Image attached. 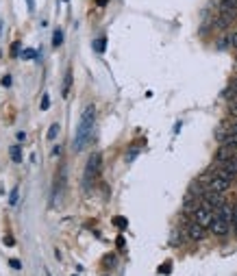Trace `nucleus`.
I'll use <instances>...</instances> for the list:
<instances>
[{"label":"nucleus","instance_id":"4","mask_svg":"<svg viewBox=\"0 0 237 276\" xmlns=\"http://www.w3.org/2000/svg\"><path fill=\"white\" fill-rule=\"evenodd\" d=\"M213 213L216 211H213L211 207H207L205 202H200V205L194 209V213H191V220H196L198 224H202L205 229H209V226H211V220H213Z\"/></svg>","mask_w":237,"mask_h":276},{"label":"nucleus","instance_id":"9","mask_svg":"<svg viewBox=\"0 0 237 276\" xmlns=\"http://www.w3.org/2000/svg\"><path fill=\"white\" fill-rule=\"evenodd\" d=\"M218 174H220V176H227V179H231V181L235 179V176H237V154H235L233 159H231V161H227V163L220 165V168H218Z\"/></svg>","mask_w":237,"mask_h":276},{"label":"nucleus","instance_id":"6","mask_svg":"<svg viewBox=\"0 0 237 276\" xmlns=\"http://www.w3.org/2000/svg\"><path fill=\"white\" fill-rule=\"evenodd\" d=\"M100 168H102V157L100 154H92L90 161H87V168H85V179L87 181H94L98 174H100Z\"/></svg>","mask_w":237,"mask_h":276},{"label":"nucleus","instance_id":"5","mask_svg":"<svg viewBox=\"0 0 237 276\" xmlns=\"http://www.w3.org/2000/svg\"><path fill=\"white\" fill-rule=\"evenodd\" d=\"M200 202H205L207 207H211L213 211H216V209H220L227 200H224V194H218V191H211L205 187V191H202V196H200Z\"/></svg>","mask_w":237,"mask_h":276},{"label":"nucleus","instance_id":"8","mask_svg":"<svg viewBox=\"0 0 237 276\" xmlns=\"http://www.w3.org/2000/svg\"><path fill=\"white\" fill-rule=\"evenodd\" d=\"M235 154H237V148L229 146V143H220V148H218V152H216V161H218V165H222V163L231 161Z\"/></svg>","mask_w":237,"mask_h":276},{"label":"nucleus","instance_id":"23","mask_svg":"<svg viewBox=\"0 0 237 276\" xmlns=\"http://www.w3.org/2000/svg\"><path fill=\"white\" fill-rule=\"evenodd\" d=\"M233 233L237 235V205L233 207Z\"/></svg>","mask_w":237,"mask_h":276},{"label":"nucleus","instance_id":"21","mask_svg":"<svg viewBox=\"0 0 237 276\" xmlns=\"http://www.w3.org/2000/svg\"><path fill=\"white\" fill-rule=\"evenodd\" d=\"M9 266L13 268V270H22V261H20V259H11Z\"/></svg>","mask_w":237,"mask_h":276},{"label":"nucleus","instance_id":"18","mask_svg":"<svg viewBox=\"0 0 237 276\" xmlns=\"http://www.w3.org/2000/svg\"><path fill=\"white\" fill-rule=\"evenodd\" d=\"M222 9H237V0H222Z\"/></svg>","mask_w":237,"mask_h":276},{"label":"nucleus","instance_id":"11","mask_svg":"<svg viewBox=\"0 0 237 276\" xmlns=\"http://www.w3.org/2000/svg\"><path fill=\"white\" fill-rule=\"evenodd\" d=\"M94 50H96L98 54H102L104 50H107V37H98V40H94Z\"/></svg>","mask_w":237,"mask_h":276},{"label":"nucleus","instance_id":"10","mask_svg":"<svg viewBox=\"0 0 237 276\" xmlns=\"http://www.w3.org/2000/svg\"><path fill=\"white\" fill-rule=\"evenodd\" d=\"M70 87H72V68L65 72V79H63V90H61V96L68 98L70 96Z\"/></svg>","mask_w":237,"mask_h":276},{"label":"nucleus","instance_id":"19","mask_svg":"<svg viewBox=\"0 0 237 276\" xmlns=\"http://www.w3.org/2000/svg\"><path fill=\"white\" fill-rule=\"evenodd\" d=\"M18 187H15L13 191H11V196H9V202H11V207H15V202H18Z\"/></svg>","mask_w":237,"mask_h":276},{"label":"nucleus","instance_id":"28","mask_svg":"<svg viewBox=\"0 0 237 276\" xmlns=\"http://www.w3.org/2000/svg\"><path fill=\"white\" fill-rule=\"evenodd\" d=\"M26 9H29V11L35 9V0H26Z\"/></svg>","mask_w":237,"mask_h":276},{"label":"nucleus","instance_id":"1","mask_svg":"<svg viewBox=\"0 0 237 276\" xmlns=\"http://www.w3.org/2000/svg\"><path fill=\"white\" fill-rule=\"evenodd\" d=\"M94 122H96V107L94 104H87L81 113V120H79V126H76V133H74V150L81 152L83 148L90 143L92 135H94Z\"/></svg>","mask_w":237,"mask_h":276},{"label":"nucleus","instance_id":"27","mask_svg":"<svg viewBox=\"0 0 237 276\" xmlns=\"http://www.w3.org/2000/svg\"><path fill=\"white\" fill-rule=\"evenodd\" d=\"M229 133H233V135H237V120H235V122H233V124L229 126Z\"/></svg>","mask_w":237,"mask_h":276},{"label":"nucleus","instance_id":"3","mask_svg":"<svg viewBox=\"0 0 237 276\" xmlns=\"http://www.w3.org/2000/svg\"><path fill=\"white\" fill-rule=\"evenodd\" d=\"M207 189H211V191H218V194H224V191H229V187L233 181L227 179V176H220L218 172H213V174H209L207 176Z\"/></svg>","mask_w":237,"mask_h":276},{"label":"nucleus","instance_id":"26","mask_svg":"<svg viewBox=\"0 0 237 276\" xmlns=\"http://www.w3.org/2000/svg\"><path fill=\"white\" fill-rule=\"evenodd\" d=\"M2 85H4V87H11V76H9V74L2 76Z\"/></svg>","mask_w":237,"mask_h":276},{"label":"nucleus","instance_id":"31","mask_svg":"<svg viewBox=\"0 0 237 276\" xmlns=\"http://www.w3.org/2000/svg\"><path fill=\"white\" fill-rule=\"evenodd\" d=\"M61 2H68V0H61Z\"/></svg>","mask_w":237,"mask_h":276},{"label":"nucleus","instance_id":"17","mask_svg":"<svg viewBox=\"0 0 237 276\" xmlns=\"http://www.w3.org/2000/svg\"><path fill=\"white\" fill-rule=\"evenodd\" d=\"M40 109H42V111H48V109H50V96H48V93H44V96H42Z\"/></svg>","mask_w":237,"mask_h":276},{"label":"nucleus","instance_id":"7","mask_svg":"<svg viewBox=\"0 0 237 276\" xmlns=\"http://www.w3.org/2000/svg\"><path fill=\"white\" fill-rule=\"evenodd\" d=\"M185 235L190 237L191 241H200V239H205V235H207V229L202 224H198L196 220H191L190 224L185 226Z\"/></svg>","mask_w":237,"mask_h":276},{"label":"nucleus","instance_id":"24","mask_svg":"<svg viewBox=\"0 0 237 276\" xmlns=\"http://www.w3.org/2000/svg\"><path fill=\"white\" fill-rule=\"evenodd\" d=\"M15 139H18V141L22 143V141H24V139H26V133H24V131H20V133H18V135H15Z\"/></svg>","mask_w":237,"mask_h":276},{"label":"nucleus","instance_id":"14","mask_svg":"<svg viewBox=\"0 0 237 276\" xmlns=\"http://www.w3.org/2000/svg\"><path fill=\"white\" fill-rule=\"evenodd\" d=\"M113 224L118 226V229H126V226H129V220L122 218V215H115V218H113Z\"/></svg>","mask_w":237,"mask_h":276},{"label":"nucleus","instance_id":"13","mask_svg":"<svg viewBox=\"0 0 237 276\" xmlns=\"http://www.w3.org/2000/svg\"><path fill=\"white\" fill-rule=\"evenodd\" d=\"M61 44H63V31H61V29H57V31L52 33V46H54V48H59Z\"/></svg>","mask_w":237,"mask_h":276},{"label":"nucleus","instance_id":"29","mask_svg":"<svg viewBox=\"0 0 237 276\" xmlns=\"http://www.w3.org/2000/svg\"><path fill=\"white\" fill-rule=\"evenodd\" d=\"M59 152H61V148H59V146H54V148H52V157H57Z\"/></svg>","mask_w":237,"mask_h":276},{"label":"nucleus","instance_id":"12","mask_svg":"<svg viewBox=\"0 0 237 276\" xmlns=\"http://www.w3.org/2000/svg\"><path fill=\"white\" fill-rule=\"evenodd\" d=\"M9 154H11V161H15V163L22 161V148L20 146H11L9 148Z\"/></svg>","mask_w":237,"mask_h":276},{"label":"nucleus","instance_id":"2","mask_svg":"<svg viewBox=\"0 0 237 276\" xmlns=\"http://www.w3.org/2000/svg\"><path fill=\"white\" fill-rule=\"evenodd\" d=\"M209 230H211L213 235H218V237H224V235H229L231 230H233V207H231L229 202H224L220 209H216Z\"/></svg>","mask_w":237,"mask_h":276},{"label":"nucleus","instance_id":"16","mask_svg":"<svg viewBox=\"0 0 237 276\" xmlns=\"http://www.w3.org/2000/svg\"><path fill=\"white\" fill-rule=\"evenodd\" d=\"M59 129H61V126H59L57 122H54V124L50 126V129H48V135H46V137H48V139H54V137H57V135H59Z\"/></svg>","mask_w":237,"mask_h":276},{"label":"nucleus","instance_id":"20","mask_svg":"<svg viewBox=\"0 0 237 276\" xmlns=\"http://www.w3.org/2000/svg\"><path fill=\"white\" fill-rule=\"evenodd\" d=\"M4 246H9V248H13V246H15L13 235H4Z\"/></svg>","mask_w":237,"mask_h":276},{"label":"nucleus","instance_id":"30","mask_svg":"<svg viewBox=\"0 0 237 276\" xmlns=\"http://www.w3.org/2000/svg\"><path fill=\"white\" fill-rule=\"evenodd\" d=\"M96 2H98V4H100V7H104V4H107V2H109V0H96Z\"/></svg>","mask_w":237,"mask_h":276},{"label":"nucleus","instance_id":"15","mask_svg":"<svg viewBox=\"0 0 237 276\" xmlns=\"http://www.w3.org/2000/svg\"><path fill=\"white\" fill-rule=\"evenodd\" d=\"M20 57L29 61V59H35V57H37V50H35V48H26L24 52H20Z\"/></svg>","mask_w":237,"mask_h":276},{"label":"nucleus","instance_id":"22","mask_svg":"<svg viewBox=\"0 0 237 276\" xmlns=\"http://www.w3.org/2000/svg\"><path fill=\"white\" fill-rule=\"evenodd\" d=\"M18 50H20V44L13 42V46H11V57H18V54H20Z\"/></svg>","mask_w":237,"mask_h":276},{"label":"nucleus","instance_id":"25","mask_svg":"<svg viewBox=\"0 0 237 276\" xmlns=\"http://www.w3.org/2000/svg\"><path fill=\"white\" fill-rule=\"evenodd\" d=\"M229 42H231V46H235V48H237V33H233V35L229 37Z\"/></svg>","mask_w":237,"mask_h":276}]
</instances>
